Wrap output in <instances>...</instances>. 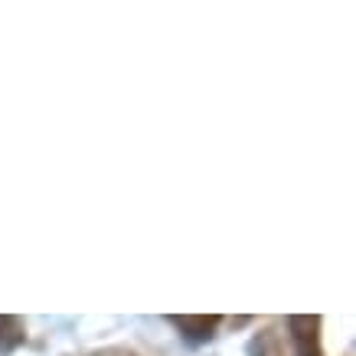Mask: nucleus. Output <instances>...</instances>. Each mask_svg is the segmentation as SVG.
<instances>
[{
  "instance_id": "nucleus-1",
  "label": "nucleus",
  "mask_w": 356,
  "mask_h": 356,
  "mask_svg": "<svg viewBox=\"0 0 356 356\" xmlns=\"http://www.w3.org/2000/svg\"><path fill=\"white\" fill-rule=\"evenodd\" d=\"M321 314H291L288 317V337H291L294 356H324V337H321Z\"/></svg>"
},
{
  "instance_id": "nucleus-2",
  "label": "nucleus",
  "mask_w": 356,
  "mask_h": 356,
  "mask_svg": "<svg viewBox=\"0 0 356 356\" xmlns=\"http://www.w3.org/2000/svg\"><path fill=\"white\" fill-rule=\"evenodd\" d=\"M167 321H170L173 330L184 337L190 346L209 343V340L216 337L219 324H222L219 314H173V317H167Z\"/></svg>"
},
{
  "instance_id": "nucleus-3",
  "label": "nucleus",
  "mask_w": 356,
  "mask_h": 356,
  "mask_svg": "<svg viewBox=\"0 0 356 356\" xmlns=\"http://www.w3.org/2000/svg\"><path fill=\"white\" fill-rule=\"evenodd\" d=\"M26 340V327L13 314H0V353H13Z\"/></svg>"
},
{
  "instance_id": "nucleus-4",
  "label": "nucleus",
  "mask_w": 356,
  "mask_h": 356,
  "mask_svg": "<svg viewBox=\"0 0 356 356\" xmlns=\"http://www.w3.org/2000/svg\"><path fill=\"white\" fill-rule=\"evenodd\" d=\"M248 356H284V350H281V340H278V330H261L255 340H252V346H248Z\"/></svg>"
},
{
  "instance_id": "nucleus-5",
  "label": "nucleus",
  "mask_w": 356,
  "mask_h": 356,
  "mask_svg": "<svg viewBox=\"0 0 356 356\" xmlns=\"http://www.w3.org/2000/svg\"><path fill=\"white\" fill-rule=\"evenodd\" d=\"M88 356H138L134 350H124V346H105V350H95Z\"/></svg>"
}]
</instances>
